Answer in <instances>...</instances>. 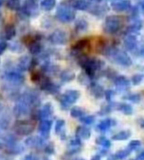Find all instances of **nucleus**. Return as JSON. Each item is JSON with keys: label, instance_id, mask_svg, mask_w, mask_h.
<instances>
[{"label": "nucleus", "instance_id": "obj_6", "mask_svg": "<svg viewBox=\"0 0 144 160\" xmlns=\"http://www.w3.org/2000/svg\"><path fill=\"white\" fill-rule=\"evenodd\" d=\"M51 41L54 43H58V44H62L66 41V35L65 32H63L61 30L55 31V32L51 35Z\"/></svg>", "mask_w": 144, "mask_h": 160}, {"label": "nucleus", "instance_id": "obj_2", "mask_svg": "<svg viewBox=\"0 0 144 160\" xmlns=\"http://www.w3.org/2000/svg\"><path fill=\"white\" fill-rule=\"evenodd\" d=\"M122 26V20L119 16H108L104 22V30L108 33H115L121 28Z\"/></svg>", "mask_w": 144, "mask_h": 160}, {"label": "nucleus", "instance_id": "obj_5", "mask_svg": "<svg viewBox=\"0 0 144 160\" xmlns=\"http://www.w3.org/2000/svg\"><path fill=\"white\" fill-rule=\"evenodd\" d=\"M70 5L74 10L78 11H85L89 8V3L86 0H73Z\"/></svg>", "mask_w": 144, "mask_h": 160}, {"label": "nucleus", "instance_id": "obj_4", "mask_svg": "<svg viewBox=\"0 0 144 160\" xmlns=\"http://www.w3.org/2000/svg\"><path fill=\"white\" fill-rule=\"evenodd\" d=\"M37 9H38L37 0H27L25 5L23 7V12L26 13L28 16H30V15L36 14Z\"/></svg>", "mask_w": 144, "mask_h": 160}, {"label": "nucleus", "instance_id": "obj_11", "mask_svg": "<svg viewBox=\"0 0 144 160\" xmlns=\"http://www.w3.org/2000/svg\"><path fill=\"white\" fill-rule=\"evenodd\" d=\"M76 28L78 30H85L87 28V22L83 19L78 20L76 23Z\"/></svg>", "mask_w": 144, "mask_h": 160}, {"label": "nucleus", "instance_id": "obj_1", "mask_svg": "<svg viewBox=\"0 0 144 160\" xmlns=\"http://www.w3.org/2000/svg\"><path fill=\"white\" fill-rule=\"evenodd\" d=\"M56 18L60 22H70L74 21L76 18L75 10L72 8V6L66 2H62L56 10Z\"/></svg>", "mask_w": 144, "mask_h": 160}, {"label": "nucleus", "instance_id": "obj_12", "mask_svg": "<svg viewBox=\"0 0 144 160\" xmlns=\"http://www.w3.org/2000/svg\"><path fill=\"white\" fill-rule=\"evenodd\" d=\"M125 45L127 46V48H132V46L135 45V40H134V38L131 37V36H130L129 38L125 40Z\"/></svg>", "mask_w": 144, "mask_h": 160}, {"label": "nucleus", "instance_id": "obj_10", "mask_svg": "<svg viewBox=\"0 0 144 160\" xmlns=\"http://www.w3.org/2000/svg\"><path fill=\"white\" fill-rule=\"evenodd\" d=\"M29 48V51L33 54H37L41 49L40 45H39V43H37L36 41H31Z\"/></svg>", "mask_w": 144, "mask_h": 160}, {"label": "nucleus", "instance_id": "obj_14", "mask_svg": "<svg viewBox=\"0 0 144 160\" xmlns=\"http://www.w3.org/2000/svg\"><path fill=\"white\" fill-rule=\"evenodd\" d=\"M141 9H142L143 14H144V1H143V3H142V5H141Z\"/></svg>", "mask_w": 144, "mask_h": 160}, {"label": "nucleus", "instance_id": "obj_15", "mask_svg": "<svg viewBox=\"0 0 144 160\" xmlns=\"http://www.w3.org/2000/svg\"><path fill=\"white\" fill-rule=\"evenodd\" d=\"M89 1H101V0H89Z\"/></svg>", "mask_w": 144, "mask_h": 160}, {"label": "nucleus", "instance_id": "obj_7", "mask_svg": "<svg viewBox=\"0 0 144 160\" xmlns=\"http://www.w3.org/2000/svg\"><path fill=\"white\" fill-rule=\"evenodd\" d=\"M56 6V0H42L40 7L45 11H50Z\"/></svg>", "mask_w": 144, "mask_h": 160}, {"label": "nucleus", "instance_id": "obj_9", "mask_svg": "<svg viewBox=\"0 0 144 160\" xmlns=\"http://www.w3.org/2000/svg\"><path fill=\"white\" fill-rule=\"evenodd\" d=\"M4 35L6 39H11L16 35V28L13 25H8L5 28L4 30Z\"/></svg>", "mask_w": 144, "mask_h": 160}, {"label": "nucleus", "instance_id": "obj_13", "mask_svg": "<svg viewBox=\"0 0 144 160\" xmlns=\"http://www.w3.org/2000/svg\"><path fill=\"white\" fill-rule=\"evenodd\" d=\"M6 48H7V44L5 42H1V43H0V55H1L6 50Z\"/></svg>", "mask_w": 144, "mask_h": 160}, {"label": "nucleus", "instance_id": "obj_16", "mask_svg": "<svg viewBox=\"0 0 144 160\" xmlns=\"http://www.w3.org/2000/svg\"><path fill=\"white\" fill-rule=\"evenodd\" d=\"M2 5V0H0V6Z\"/></svg>", "mask_w": 144, "mask_h": 160}, {"label": "nucleus", "instance_id": "obj_3", "mask_svg": "<svg viewBox=\"0 0 144 160\" xmlns=\"http://www.w3.org/2000/svg\"><path fill=\"white\" fill-rule=\"evenodd\" d=\"M112 8L116 12H125L131 9V2L130 0H117L112 3Z\"/></svg>", "mask_w": 144, "mask_h": 160}, {"label": "nucleus", "instance_id": "obj_8", "mask_svg": "<svg viewBox=\"0 0 144 160\" xmlns=\"http://www.w3.org/2000/svg\"><path fill=\"white\" fill-rule=\"evenodd\" d=\"M6 6L9 10L17 11L21 8V1L20 0H7Z\"/></svg>", "mask_w": 144, "mask_h": 160}]
</instances>
